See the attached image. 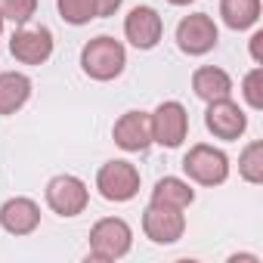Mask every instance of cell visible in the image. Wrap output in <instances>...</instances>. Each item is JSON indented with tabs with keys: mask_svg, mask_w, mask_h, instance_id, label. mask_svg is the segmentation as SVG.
I'll list each match as a JSON object with an SVG mask.
<instances>
[{
	"mask_svg": "<svg viewBox=\"0 0 263 263\" xmlns=\"http://www.w3.org/2000/svg\"><path fill=\"white\" fill-rule=\"evenodd\" d=\"M124 68H127V50L111 34H96L81 47V71L90 81L108 84V81L121 78Z\"/></svg>",
	"mask_w": 263,
	"mask_h": 263,
	"instance_id": "6da1fadb",
	"label": "cell"
},
{
	"mask_svg": "<svg viewBox=\"0 0 263 263\" xmlns=\"http://www.w3.org/2000/svg\"><path fill=\"white\" fill-rule=\"evenodd\" d=\"M134 248V229L124 217H102L90 229V257L99 263H115Z\"/></svg>",
	"mask_w": 263,
	"mask_h": 263,
	"instance_id": "7a4b0ae2",
	"label": "cell"
},
{
	"mask_svg": "<svg viewBox=\"0 0 263 263\" xmlns=\"http://www.w3.org/2000/svg\"><path fill=\"white\" fill-rule=\"evenodd\" d=\"M183 174L195 186H223L229 180V155L211 143H195L183 155Z\"/></svg>",
	"mask_w": 263,
	"mask_h": 263,
	"instance_id": "3957f363",
	"label": "cell"
},
{
	"mask_svg": "<svg viewBox=\"0 0 263 263\" xmlns=\"http://www.w3.org/2000/svg\"><path fill=\"white\" fill-rule=\"evenodd\" d=\"M96 189L111 204H127L140 195V171L127 158H111L96 171Z\"/></svg>",
	"mask_w": 263,
	"mask_h": 263,
	"instance_id": "277c9868",
	"label": "cell"
},
{
	"mask_svg": "<svg viewBox=\"0 0 263 263\" xmlns=\"http://www.w3.org/2000/svg\"><path fill=\"white\" fill-rule=\"evenodd\" d=\"M149 121H152V143H158L161 149H180L189 137V111L177 99L158 102L155 111H149Z\"/></svg>",
	"mask_w": 263,
	"mask_h": 263,
	"instance_id": "5b68a950",
	"label": "cell"
},
{
	"mask_svg": "<svg viewBox=\"0 0 263 263\" xmlns=\"http://www.w3.org/2000/svg\"><path fill=\"white\" fill-rule=\"evenodd\" d=\"M44 198H47V208H50L53 214L71 220V217H78V214L87 211V204H90V189H87V183H84L81 177H74V174H56V177H50V183H47V189H44Z\"/></svg>",
	"mask_w": 263,
	"mask_h": 263,
	"instance_id": "8992f818",
	"label": "cell"
},
{
	"mask_svg": "<svg viewBox=\"0 0 263 263\" xmlns=\"http://www.w3.org/2000/svg\"><path fill=\"white\" fill-rule=\"evenodd\" d=\"M174 37H177L180 53H186V56H208L220 44V28H217V22L208 13H189V16L180 19Z\"/></svg>",
	"mask_w": 263,
	"mask_h": 263,
	"instance_id": "52a82bcc",
	"label": "cell"
},
{
	"mask_svg": "<svg viewBox=\"0 0 263 263\" xmlns=\"http://www.w3.org/2000/svg\"><path fill=\"white\" fill-rule=\"evenodd\" d=\"M204 127H208V134L214 140H223V143H235L238 137H245V130H248V111L232 99H214L208 102L204 108Z\"/></svg>",
	"mask_w": 263,
	"mask_h": 263,
	"instance_id": "ba28073f",
	"label": "cell"
},
{
	"mask_svg": "<svg viewBox=\"0 0 263 263\" xmlns=\"http://www.w3.org/2000/svg\"><path fill=\"white\" fill-rule=\"evenodd\" d=\"M53 31L47 25H19L10 37V56L22 65H44L53 56Z\"/></svg>",
	"mask_w": 263,
	"mask_h": 263,
	"instance_id": "9c48e42d",
	"label": "cell"
},
{
	"mask_svg": "<svg viewBox=\"0 0 263 263\" xmlns=\"http://www.w3.org/2000/svg\"><path fill=\"white\" fill-rule=\"evenodd\" d=\"M143 232L152 245H177L186 235V214L180 208L149 201L143 211Z\"/></svg>",
	"mask_w": 263,
	"mask_h": 263,
	"instance_id": "30bf717a",
	"label": "cell"
},
{
	"mask_svg": "<svg viewBox=\"0 0 263 263\" xmlns=\"http://www.w3.org/2000/svg\"><path fill=\"white\" fill-rule=\"evenodd\" d=\"M124 37L137 50H155L164 37V19L155 7L140 4L124 16Z\"/></svg>",
	"mask_w": 263,
	"mask_h": 263,
	"instance_id": "8fae6325",
	"label": "cell"
},
{
	"mask_svg": "<svg viewBox=\"0 0 263 263\" xmlns=\"http://www.w3.org/2000/svg\"><path fill=\"white\" fill-rule=\"evenodd\" d=\"M111 140L121 152H146L152 146V121H149V111H140V108H130L124 111L115 127H111Z\"/></svg>",
	"mask_w": 263,
	"mask_h": 263,
	"instance_id": "7c38bea8",
	"label": "cell"
},
{
	"mask_svg": "<svg viewBox=\"0 0 263 263\" xmlns=\"http://www.w3.org/2000/svg\"><path fill=\"white\" fill-rule=\"evenodd\" d=\"M41 226V204L28 195H13L0 204V229L22 238Z\"/></svg>",
	"mask_w": 263,
	"mask_h": 263,
	"instance_id": "4fadbf2b",
	"label": "cell"
},
{
	"mask_svg": "<svg viewBox=\"0 0 263 263\" xmlns=\"http://www.w3.org/2000/svg\"><path fill=\"white\" fill-rule=\"evenodd\" d=\"M31 78L25 71H0V118L16 115L31 99Z\"/></svg>",
	"mask_w": 263,
	"mask_h": 263,
	"instance_id": "5bb4252c",
	"label": "cell"
},
{
	"mask_svg": "<svg viewBox=\"0 0 263 263\" xmlns=\"http://www.w3.org/2000/svg\"><path fill=\"white\" fill-rule=\"evenodd\" d=\"M192 93L201 102L226 99V96H232V78L220 65H201V68L192 71Z\"/></svg>",
	"mask_w": 263,
	"mask_h": 263,
	"instance_id": "9a60e30c",
	"label": "cell"
},
{
	"mask_svg": "<svg viewBox=\"0 0 263 263\" xmlns=\"http://www.w3.org/2000/svg\"><path fill=\"white\" fill-rule=\"evenodd\" d=\"M260 0H220V19L229 31H248L260 22Z\"/></svg>",
	"mask_w": 263,
	"mask_h": 263,
	"instance_id": "2e32d148",
	"label": "cell"
},
{
	"mask_svg": "<svg viewBox=\"0 0 263 263\" xmlns=\"http://www.w3.org/2000/svg\"><path fill=\"white\" fill-rule=\"evenodd\" d=\"M152 201L186 211V208L195 201V189H192V183L183 180V177H161V180L155 183V189H152Z\"/></svg>",
	"mask_w": 263,
	"mask_h": 263,
	"instance_id": "e0dca14e",
	"label": "cell"
},
{
	"mask_svg": "<svg viewBox=\"0 0 263 263\" xmlns=\"http://www.w3.org/2000/svg\"><path fill=\"white\" fill-rule=\"evenodd\" d=\"M238 177L251 186H260L263 183V143L254 140L241 149L238 155Z\"/></svg>",
	"mask_w": 263,
	"mask_h": 263,
	"instance_id": "ac0fdd59",
	"label": "cell"
},
{
	"mask_svg": "<svg viewBox=\"0 0 263 263\" xmlns=\"http://www.w3.org/2000/svg\"><path fill=\"white\" fill-rule=\"evenodd\" d=\"M56 10L62 16V22L81 28V25H90L96 19V7L93 0H56Z\"/></svg>",
	"mask_w": 263,
	"mask_h": 263,
	"instance_id": "d6986e66",
	"label": "cell"
},
{
	"mask_svg": "<svg viewBox=\"0 0 263 263\" xmlns=\"http://www.w3.org/2000/svg\"><path fill=\"white\" fill-rule=\"evenodd\" d=\"M241 99L248 108L260 111L263 108V65H254L245 78H241Z\"/></svg>",
	"mask_w": 263,
	"mask_h": 263,
	"instance_id": "ffe728a7",
	"label": "cell"
},
{
	"mask_svg": "<svg viewBox=\"0 0 263 263\" xmlns=\"http://www.w3.org/2000/svg\"><path fill=\"white\" fill-rule=\"evenodd\" d=\"M37 13V0H0V16L4 22H16V25H25L31 22Z\"/></svg>",
	"mask_w": 263,
	"mask_h": 263,
	"instance_id": "44dd1931",
	"label": "cell"
},
{
	"mask_svg": "<svg viewBox=\"0 0 263 263\" xmlns=\"http://www.w3.org/2000/svg\"><path fill=\"white\" fill-rule=\"evenodd\" d=\"M93 7H96V19H108L124 7V0H93Z\"/></svg>",
	"mask_w": 263,
	"mask_h": 263,
	"instance_id": "7402d4cb",
	"label": "cell"
},
{
	"mask_svg": "<svg viewBox=\"0 0 263 263\" xmlns=\"http://www.w3.org/2000/svg\"><path fill=\"white\" fill-rule=\"evenodd\" d=\"M248 50H251V62H254V65H263V31H260V28L251 34Z\"/></svg>",
	"mask_w": 263,
	"mask_h": 263,
	"instance_id": "603a6c76",
	"label": "cell"
},
{
	"mask_svg": "<svg viewBox=\"0 0 263 263\" xmlns=\"http://www.w3.org/2000/svg\"><path fill=\"white\" fill-rule=\"evenodd\" d=\"M171 7H189V4H195V0H167Z\"/></svg>",
	"mask_w": 263,
	"mask_h": 263,
	"instance_id": "cb8c5ba5",
	"label": "cell"
},
{
	"mask_svg": "<svg viewBox=\"0 0 263 263\" xmlns=\"http://www.w3.org/2000/svg\"><path fill=\"white\" fill-rule=\"evenodd\" d=\"M0 37H4V16H0Z\"/></svg>",
	"mask_w": 263,
	"mask_h": 263,
	"instance_id": "d4e9b609",
	"label": "cell"
}]
</instances>
